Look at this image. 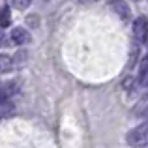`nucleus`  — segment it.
Wrapping results in <instances>:
<instances>
[{
    "label": "nucleus",
    "mask_w": 148,
    "mask_h": 148,
    "mask_svg": "<svg viewBox=\"0 0 148 148\" xmlns=\"http://www.w3.org/2000/svg\"><path fill=\"white\" fill-rule=\"evenodd\" d=\"M6 103H10V94L6 92L4 86H0V105H6Z\"/></svg>",
    "instance_id": "nucleus-8"
},
{
    "label": "nucleus",
    "mask_w": 148,
    "mask_h": 148,
    "mask_svg": "<svg viewBox=\"0 0 148 148\" xmlns=\"http://www.w3.org/2000/svg\"><path fill=\"white\" fill-rule=\"evenodd\" d=\"M6 43V36H4V34H0V45H4Z\"/></svg>",
    "instance_id": "nucleus-10"
},
{
    "label": "nucleus",
    "mask_w": 148,
    "mask_h": 148,
    "mask_svg": "<svg viewBox=\"0 0 148 148\" xmlns=\"http://www.w3.org/2000/svg\"><path fill=\"white\" fill-rule=\"evenodd\" d=\"M133 38L137 43H148V19L143 15L133 21Z\"/></svg>",
    "instance_id": "nucleus-2"
},
{
    "label": "nucleus",
    "mask_w": 148,
    "mask_h": 148,
    "mask_svg": "<svg viewBox=\"0 0 148 148\" xmlns=\"http://www.w3.org/2000/svg\"><path fill=\"white\" fill-rule=\"evenodd\" d=\"M13 69V58L10 54H0V71H10Z\"/></svg>",
    "instance_id": "nucleus-5"
},
{
    "label": "nucleus",
    "mask_w": 148,
    "mask_h": 148,
    "mask_svg": "<svg viewBox=\"0 0 148 148\" xmlns=\"http://www.w3.org/2000/svg\"><path fill=\"white\" fill-rule=\"evenodd\" d=\"M11 23V15H10V8L4 6L2 10H0V28H6V26H10Z\"/></svg>",
    "instance_id": "nucleus-6"
},
{
    "label": "nucleus",
    "mask_w": 148,
    "mask_h": 148,
    "mask_svg": "<svg viewBox=\"0 0 148 148\" xmlns=\"http://www.w3.org/2000/svg\"><path fill=\"white\" fill-rule=\"evenodd\" d=\"M143 118H145V124L148 126V107L145 109V111H143Z\"/></svg>",
    "instance_id": "nucleus-9"
},
{
    "label": "nucleus",
    "mask_w": 148,
    "mask_h": 148,
    "mask_svg": "<svg viewBox=\"0 0 148 148\" xmlns=\"http://www.w3.org/2000/svg\"><path fill=\"white\" fill-rule=\"evenodd\" d=\"M10 40L13 41V43L17 45H25V43H30V40H32V36H30V32L26 28H13L10 34Z\"/></svg>",
    "instance_id": "nucleus-4"
},
{
    "label": "nucleus",
    "mask_w": 148,
    "mask_h": 148,
    "mask_svg": "<svg viewBox=\"0 0 148 148\" xmlns=\"http://www.w3.org/2000/svg\"><path fill=\"white\" fill-rule=\"evenodd\" d=\"M81 4H88V2H94V0H79Z\"/></svg>",
    "instance_id": "nucleus-12"
},
{
    "label": "nucleus",
    "mask_w": 148,
    "mask_h": 148,
    "mask_svg": "<svg viewBox=\"0 0 148 148\" xmlns=\"http://www.w3.org/2000/svg\"><path fill=\"white\" fill-rule=\"evenodd\" d=\"M143 90H145V94H143V96H145V99H148V84H146L145 88H143Z\"/></svg>",
    "instance_id": "nucleus-11"
},
{
    "label": "nucleus",
    "mask_w": 148,
    "mask_h": 148,
    "mask_svg": "<svg viewBox=\"0 0 148 148\" xmlns=\"http://www.w3.org/2000/svg\"><path fill=\"white\" fill-rule=\"evenodd\" d=\"M109 6H111V10L114 11L122 21H127V19L131 17V8H130V4H127L126 0H111Z\"/></svg>",
    "instance_id": "nucleus-3"
},
{
    "label": "nucleus",
    "mask_w": 148,
    "mask_h": 148,
    "mask_svg": "<svg viewBox=\"0 0 148 148\" xmlns=\"http://www.w3.org/2000/svg\"><path fill=\"white\" fill-rule=\"evenodd\" d=\"M126 141H127V145H130V146H135V148L146 146L148 145V126H146V124L135 126L133 130L127 131Z\"/></svg>",
    "instance_id": "nucleus-1"
},
{
    "label": "nucleus",
    "mask_w": 148,
    "mask_h": 148,
    "mask_svg": "<svg viewBox=\"0 0 148 148\" xmlns=\"http://www.w3.org/2000/svg\"><path fill=\"white\" fill-rule=\"evenodd\" d=\"M30 2H32V0H11V4H13L17 10H26V8L30 6Z\"/></svg>",
    "instance_id": "nucleus-7"
}]
</instances>
